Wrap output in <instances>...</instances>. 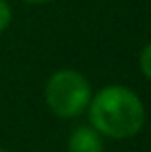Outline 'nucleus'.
I'll list each match as a JSON object with an SVG mask.
<instances>
[{"instance_id": "f257e3e1", "label": "nucleus", "mask_w": 151, "mask_h": 152, "mask_svg": "<svg viewBox=\"0 0 151 152\" xmlns=\"http://www.w3.org/2000/svg\"><path fill=\"white\" fill-rule=\"evenodd\" d=\"M87 108L93 129L109 139H130L145 123L141 98L124 85H107L91 98Z\"/></svg>"}, {"instance_id": "0eeeda50", "label": "nucleus", "mask_w": 151, "mask_h": 152, "mask_svg": "<svg viewBox=\"0 0 151 152\" xmlns=\"http://www.w3.org/2000/svg\"><path fill=\"white\" fill-rule=\"evenodd\" d=\"M0 152H10V150H6V148H0Z\"/></svg>"}, {"instance_id": "39448f33", "label": "nucleus", "mask_w": 151, "mask_h": 152, "mask_svg": "<svg viewBox=\"0 0 151 152\" xmlns=\"http://www.w3.org/2000/svg\"><path fill=\"white\" fill-rule=\"evenodd\" d=\"M10 21H12V8L6 0H0V33L8 29Z\"/></svg>"}, {"instance_id": "f03ea898", "label": "nucleus", "mask_w": 151, "mask_h": 152, "mask_svg": "<svg viewBox=\"0 0 151 152\" xmlns=\"http://www.w3.org/2000/svg\"><path fill=\"white\" fill-rule=\"evenodd\" d=\"M45 100L58 118H76L83 114L91 102V85L76 69H58L45 87Z\"/></svg>"}, {"instance_id": "20e7f679", "label": "nucleus", "mask_w": 151, "mask_h": 152, "mask_svg": "<svg viewBox=\"0 0 151 152\" xmlns=\"http://www.w3.org/2000/svg\"><path fill=\"white\" fill-rule=\"evenodd\" d=\"M140 69L147 79H151V42L147 46H144L140 54Z\"/></svg>"}, {"instance_id": "7ed1b4c3", "label": "nucleus", "mask_w": 151, "mask_h": 152, "mask_svg": "<svg viewBox=\"0 0 151 152\" xmlns=\"http://www.w3.org/2000/svg\"><path fill=\"white\" fill-rule=\"evenodd\" d=\"M68 152H103L101 133L87 125L74 129L68 141Z\"/></svg>"}, {"instance_id": "423d86ee", "label": "nucleus", "mask_w": 151, "mask_h": 152, "mask_svg": "<svg viewBox=\"0 0 151 152\" xmlns=\"http://www.w3.org/2000/svg\"><path fill=\"white\" fill-rule=\"evenodd\" d=\"M23 2H27V4H49L53 0H23Z\"/></svg>"}]
</instances>
